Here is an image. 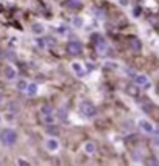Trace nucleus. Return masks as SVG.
Wrapping results in <instances>:
<instances>
[{"label":"nucleus","mask_w":159,"mask_h":166,"mask_svg":"<svg viewBox=\"0 0 159 166\" xmlns=\"http://www.w3.org/2000/svg\"><path fill=\"white\" fill-rule=\"evenodd\" d=\"M27 87H28V84H27L25 81H19L17 82V89L19 90H27Z\"/></svg>","instance_id":"obj_17"},{"label":"nucleus","mask_w":159,"mask_h":166,"mask_svg":"<svg viewBox=\"0 0 159 166\" xmlns=\"http://www.w3.org/2000/svg\"><path fill=\"white\" fill-rule=\"evenodd\" d=\"M145 166H159V160L156 157H148L145 160Z\"/></svg>","instance_id":"obj_13"},{"label":"nucleus","mask_w":159,"mask_h":166,"mask_svg":"<svg viewBox=\"0 0 159 166\" xmlns=\"http://www.w3.org/2000/svg\"><path fill=\"white\" fill-rule=\"evenodd\" d=\"M80 112L84 116H94L95 115V107H94V104L89 103V101H84V103H81V106H80Z\"/></svg>","instance_id":"obj_3"},{"label":"nucleus","mask_w":159,"mask_h":166,"mask_svg":"<svg viewBox=\"0 0 159 166\" xmlns=\"http://www.w3.org/2000/svg\"><path fill=\"white\" fill-rule=\"evenodd\" d=\"M59 115H61V118H62V119L67 118V115H65V110H64V109H62V110H59Z\"/></svg>","instance_id":"obj_22"},{"label":"nucleus","mask_w":159,"mask_h":166,"mask_svg":"<svg viewBox=\"0 0 159 166\" xmlns=\"http://www.w3.org/2000/svg\"><path fill=\"white\" fill-rule=\"evenodd\" d=\"M58 147H59L58 140H55V138H50V140H47V149H49V151L55 152L56 149H58Z\"/></svg>","instance_id":"obj_8"},{"label":"nucleus","mask_w":159,"mask_h":166,"mask_svg":"<svg viewBox=\"0 0 159 166\" xmlns=\"http://www.w3.org/2000/svg\"><path fill=\"white\" fill-rule=\"evenodd\" d=\"M69 8H81V3H80V0H70V2L67 3Z\"/></svg>","instance_id":"obj_15"},{"label":"nucleus","mask_w":159,"mask_h":166,"mask_svg":"<svg viewBox=\"0 0 159 166\" xmlns=\"http://www.w3.org/2000/svg\"><path fill=\"white\" fill-rule=\"evenodd\" d=\"M72 67H73V70L77 71L78 75H81V73H83V70H81V65H80L78 62H73V64H72Z\"/></svg>","instance_id":"obj_16"},{"label":"nucleus","mask_w":159,"mask_h":166,"mask_svg":"<svg viewBox=\"0 0 159 166\" xmlns=\"http://www.w3.org/2000/svg\"><path fill=\"white\" fill-rule=\"evenodd\" d=\"M25 92H27L30 96H34V95L37 93V86H36V84H28V87H27Z\"/></svg>","instance_id":"obj_12"},{"label":"nucleus","mask_w":159,"mask_h":166,"mask_svg":"<svg viewBox=\"0 0 159 166\" xmlns=\"http://www.w3.org/2000/svg\"><path fill=\"white\" fill-rule=\"evenodd\" d=\"M139 127L142 129L144 132H147V134H153L154 132V126L148 121V119H140L139 121Z\"/></svg>","instance_id":"obj_5"},{"label":"nucleus","mask_w":159,"mask_h":166,"mask_svg":"<svg viewBox=\"0 0 159 166\" xmlns=\"http://www.w3.org/2000/svg\"><path fill=\"white\" fill-rule=\"evenodd\" d=\"M128 93L136 96V95H137V89H136V87H133V86H129V87H128Z\"/></svg>","instance_id":"obj_18"},{"label":"nucleus","mask_w":159,"mask_h":166,"mask_svg":"<svg viewBox=\"0 0 159 166\" xmlns=\"http://www.w3.org/2000/svg\"><path fill=\"white\" fill-rule=\"evenodd\" d=\"M153 143H154V146H156V147H159V138H156V140H154Z\"/></svg>","instance_id":"obj_25"},{"label":"nucleus","mask_w":159,"mask_h":166,"mask_svg":"<svg viewBox=\"0 0 159 166\" xmlns=\"http://www.w3.org/2000/svg\"><path fill=\"white\" fill-rule=\"evenodd\" d=\"M42 113H52V107L50 106H44L42 107Z\"/></svg>","instance_id":"obj_19"},{"label":"nucleus","mask_w":159,"mask_h":166,"mask_svg":"<svg viewBox=\"0 0 159 166\" xmlns=\"http://www.w3.org/2000/svg\"><path fill=\"white\" fill-rule=\"evenodd\" d=\"M19 166H30V163L27 160H19Z\"/></svg>","instance_id":"obj_20"},{"label":"nucleus","mask_w":159,"mask_h":166,"mask_svg":"<svg viewBox=\"0 0 159 166\" xmlns=\"http://www.w3.org/2000/svg\"><path fill=\"white\" fill-rule=\"evenodd\" d=\"M95 41H94V44H95V50H97V53L98 54H106L108 53V44H106V41L103 39V38H100V36H95L94 38Z\"/></svg>","instance_id":"obj_2"},{"label":"nucleus","mask_w":159,"mask_h":166,"mask_svg":"<svg viewBox=\"0 0 159 166\" xmlns=\"http://www.w3.org/2000/svg\"><path fill=\"white\" fill-rule=\"evenodd\" d=\"M47 45H55V39H52V38H49L47 39V42H45Z\"/></svg>","instance_id":"obj_23"},{"label":"nucleus","mask_w":159,"mask_h":166,"mask_svg":"<svg viewBox=\"0 0 159 166\" xmlns=\"http://www.w3.org/2000/svg\"><path fill=\"white\" fill-rule=\"evenodd\" d=\"M33 33L42 34V33H44V26H42L41 23H34V25H33Z\"/></svg>","instance_id":"obj_14"},{"label":"nucleus","mask_w":159,"mask_h":166,"mask_svg":"<svg viewBox=\"0 0 159 166\" xmlns=\"http://www.w3.org/2000/svg\"><path fill=\"white\" fill-rule=\"evenodd\" d=\"M0 141L3 146H13L17 141V134L11 129H5V131L0 134Z\"/></svg>","instance_id":"obj_1"},{"label":"nucleus","mask_w":159,"mask_h":166,"mask_svg":"<svg viewBox=\"0 0 159 166\" xmlns=\"http://www.w3.org/2000/svg\"><path fill=\"white\" fill-rule=\"evenodd\" d=\"M81 50H83V45L80 42H77V41L69 42V45H67V51L72 54V56H78V54L81 53Z\"/></svg>","instance_id":"obj_4"},{"label":"nucleus","mask_w":159,"mask_h":166,"mask_svg":"<svg viewBox=\"0 0 159 166\" xmlns=\"http://www.w3.org/2000/svg\"><path fill=\"white\" fill-rule=\"evenodd\" d=\"M42 121L45 124H49V126H53L55 121H56V118L52 115V113H42Z\"/></svg>","instance_id":"obj_11"},{"label":"nucleus","mask_w":159,"mask_h":166,"mask_svg":"<svg viewBox=\"0 0 159 166\" xmlns=\"http://www.w3.org/2000/svg\"><path fill=\"white\" fill-rule=\"evenodd\" d=\"M0 99H2V95H0Z\"/></svg>","instance_id":"obj_26"},{"label":"nucleus","mask_w":159,"mask_h":166,"mask_svg":"<svg viewBox=\"0 0 159 166\" xmlns=\"http://www.w3.org/2000/svg\"><path fill=\"white\" fill-rule=\"evenodd\" d=\"M140 47H142V45H140V41L139 39H136V38H133L129 41V48L133 50V51H140Z\"/></svg>","instance_id":"obj_10"},{"label":"nucleus","mask_w":159,"mask_h":166,"mask_svg":"<svg viewBox=\"0 0 159 166\" xmlns=\"http://www.w3.org/2000/svg\"><path fill=\"white\" fill-rule=\"evenodd\" d=\"M95 151H97V146L94 144L92 141H86V143H84V152H86V154L92 155V154H95Z\"/></svg>","instance_id":"obj_7"},{"label":"nucleus","mask_w":159,"mask_h":166,"mask_svg":"<svg viewBox=\"0 0 159 166\" xmlns=\"http://www.w3.org/2000/svg\"><path fill=\"white\" fill-rule=\"evenodd\" d=\"M3 73H5V78L6 79H14L16 78V70L11 67V65H8V67H5V70H3Z\"/></svg>","instance_id":"obj_9"},{"label":"nucleus","mask_w":159,"mask_h":166,"mask_svg":"<svg viewBox=\"0 0 159 166\" xmlns=\"http://www.w3.org/2000/svg\"><path fill=\"white\" fill-rule=\"evenodd\" d=\"M136 84L142 86V87H148L150 86V79L145 75H139V76H136Z\"/></svg>","instance_id":"obj_6"},{"label":"nucleus","mask_w":159,"mask_h":166,"mask_svg":"<svg viewBox=\"0 0 159 166\" xmlns=\"http://www.w3.org/2000/svg\"><path fill=\"white\" fill-rule=\"evenodd\" d=\"M120 3H122V5H128L129 0H120Z\"/></svg>","instance_id":"obj_24"},{"label":"nucleus","mask_w":159,"mask_h":166,"mask_svg":"<svg viewBox=\"0 0 159 166\" xmlns=\"http://www.w3.org/2000/svg\"><path fill=\"white\" fill-rule=\"evenodd\" d=\"M133 14H134L136 17H137V16L140 14V8H139V6H136V8H134V10H133Z\"/></svg>","instance_id":"obj_21"}]
</instances>
